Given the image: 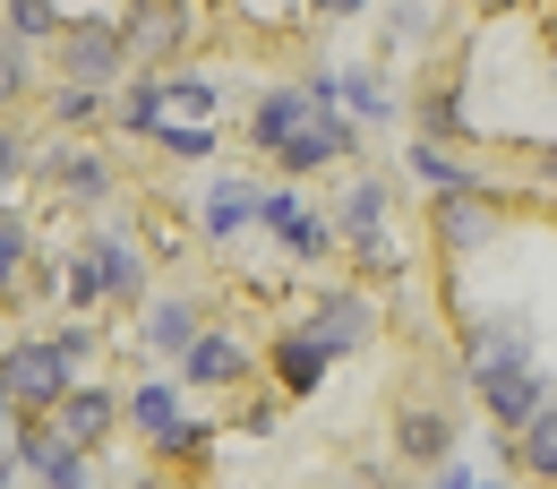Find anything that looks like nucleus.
I'll return each mask as SVG.
<instances>
[{
	"mask_svg": "<svg viewBox=\"0 0 557 489\" xmlns=\"http://www.w3.org/2000/svg\"><path fill=\"white\" fill-rule=\"evenodd\" d=\"M52 44H61V77H70V86H95V95H103V86L121 77V61H129L121 17H70Z\"/></svg>",
	"mask_w": 557,
	"mask_h": 489,
	"instance_id": "obj_1",
	"label": "nucleus"
},
{
	"mask_svg": "<svg viewBox=\"0 0 557 489\" xmlns=\"http://www.w3.org/2000/svg\"><path fill=\"white\" fill-rule=\"evenodd\" d=\"M351 146H360V138H351V121L335 112V103L309 95V103L292 112V130L275 138V155H283V172H318V163H335V155H351Z\"/></svg>",
	"mask_w": 557,
	"mask_h": 489,
	"instance_id": "obj_2",
	"label": "nucleus"
},
{
	"mask_svg": "<svg viewBox=\"0 0 557 489\" xmlns=\"http://www.w3.org/2000/svg\"><path fill=\"white\" fill-rule=\"evenodd\" d=\"M0 360H9V395H17L26 413H52V404L70 395V352H61V344L26 335V344H9Z\"/></svg>",
	"mask_w": 557,
	"mask_h": 489,
	"instance_id": "obj_3",
	"label": "nucleus"
},
{
	"mask_svg": "<svg viewBox=\"0 0 557 489\" xmlns=\"http://www.w3.org/2000/svg\"><path fill=\"white\" fill-rule=\"evenodd\" d=\"M472 387H481V404L506 420V429H523V420L549 404V387H541L532 360H472Z\"/></svg>",
	"mask_w": 557,
	"mask_h": 489,
	"instance_id": "obj_4",
	"label": "nucleus"
},
{
	"mask_svg": "<svg viewBox=\"0 0 557 489\" xmlns=\"http://www.w3.org/2000/svg\"><path fill=\"white\" fill-rule=\"evenodd\" d=\"M189 17H198L189 0H138V9L121 17V44H129L138 61H163V52L189 44Z\"/></svg>",
	"mask_w": 557,
	"mask_h": 489,
	"instance_id": "obj_5",
	"label": "nucleus"
},
{
	"mask_svg": "<svg viewBox=\"0 0 557 489\" xmlns=\"http://www.w3.org/2000/svg\"><path fill=\"white\" fill-rule=\"evenodd\" d=\"M112 413H121V404H112L103 387H70V395H61L44 420H52L70 447H103V438H112Z\"/></svg>",
	"mask_w": 557,
	"mask_h": 489,
	"instance_id": "obj_6",
	"label": "nucleus"
},
{
	"mask_svg": "<svg viewBox=\"0 0 557 489\" xmlns=\"http://www.w3.org/2000/svg\"><path fill=\"white\" fill-rule=\"evenodd\" d=\"M369 327H377V318H369V301H360V292H326V301H318V318H309V335H318L326 352H360V344H369Z\"/></svg>",
	"mask_w": 557,
	"mask_h": 489,
	"instance_id": "obj_7",
	"label": "nucleus"
},
{
	"mask_svg": "<svg viewBox=\"0 0 557 489\" xmlns=\"http://www.w3.org/2000/svg\"><path fill=\"white\" fill-rule=\"evenodd\" d=\"M181 369H189V387H240L249 378V352L232 344V335H189V352H181Z\"/></svg>",
	"mask_w": 557,
	"mask_h": 489,
	"instance_id": "obj_8",
	"label": "nucleus"
},
{
	"mask_svg": "<svg viewBox=\"0 0 557 489\" xmlns=\"http://www.w3.org/2000/svg\"><path fill=\"white\" fill-rule=\"evenodd\" d=\"M258 223L267 232H283V249H300V258H326V223L300 207L292 190H275V198H258Z\"/></svg>",
	"mask_w": 557,
	"mask_h": 489,
	"instance_id": "obj_9",
	"label": "nucleus"
},
{
	"mask_svg": "<svg viewBox=\"0 0 557 489\" xmlns=\"http://www.w3.org/2000/svg\"><path fill=\"white\" fill-rule=\"evenodd\" d=\"M488 232H497V215H488L472 190H446V207H437V241H446V249H481Z\"/></svg>",
	"mask_w": 557,
	"mask_h": 489,
	"instance_id": "obj_10",
	"label": "nucleus"
},
{
	"mask_svg": "<svg viewBox=\"0 0 557 489\" xmlns=\"http://www.w3.org/2000/svg\"><path fill=\"white\" fill-rule=\"evenodd\" d=\"M326 360H335V352L318 344V335H283L275 344V378L292 387V395H318V387H326Z\"/></svg>",
	"mask_w": 557,
	"mask_h": 489,
	"instance_id": "obj_11",
	"label": "nucleus"
},
{
	"mask_svg": "<svg viewBox=\"0 0 557 489\" xmlns=\"http://www.w3.org/2000/svg\"><path fill=\"white\" fill-rule=\"evenodd\" d=\"M395 455L446 464V455H455V420H446V413H404V420H395Z\"/></svg>",
	"mask_w": 557,
	"mask_h": 489,
	"instance_id": "obj_12",
	"label": "nucleus"
},
{
	"mask_svg": "<svg viewBox=\"0 0 557 489\" xmlns=\"http://www.w3.org/2000/svg\"><path fill=\"white\" fill-rule=\"evenodd\" d=\"M86 258H95V283H103L112 301H146V258H138V249H121V241H95Z\"/></svg>",
	"mask_w": 557,
	"mask_h": 489,
	"instance_id": "obj_13",
	"label": "nucleus"
},
{
	"mask_svg": "<svg viewBox=\"0 0 557 489\" xmlns=\"http://www.w3.org/2000/svg\"><path fill=\"white\" fill-rule=\"evenodd\" d=\"M189 335H198V309H189V301L146 309V344H154V352H172V360H181V352H189Z\"/></svg>",
	"mask_w": 557,
	"mask_h": 489,
	"instance_id": "obj_14",
	"label": "nucleus"
},
{
	"mask_svg": "<svg viewBox=\"0 0 557 489\" xmlns=\"http://www.w3.org/2000/svg\"><path fill=\"white\" fill-rule=\"evenodd\" d=\"M61 455H70V438H61V429H44V420H26V429H17V464H26L35 481H52V473H61Z\"/></svg>",
	"mask_w": 557,
	"mask_h": 489,
	"instance_id": "obj_15",
	"label": "nucleus"
},
{
	"mask_svg": "<svg viewBox=\"0 0 557 489\" xmlns=\"http://www.w3.org/2000/svg\"><path fill=\"white\" fill-rule=\"evenodd\" d=\"M249 215H258V181H223V190L207 198V232L223 241V232H240Z\"/></svg>",
	"mask_w": 557,
	"mask_h": 489,
	"instance_id": "obj_16",
	"label": "nucleus"
},
{
	"mask_svg": "<svg viewBox=\"0 0 557 489\" xmlns=\"http://www.w3.org/2000/svg\"><path fill=\"white\" fill-rule=\"evenodd\" d=\"M515 447H523V464H532V473H549V481H557V404H541V413L523 420V429H515Z\"/></svg>",
	"mask_w": 557,
	"mask_h": 489,
	"instance_id": "obj_17",
	"label": "nucleus"
},
{
	"mask_svg": "<svg viewBox=\"0 0 557 489\" xmlns=\"http://www.w3.org/2000/svg\"><path fill=\"white\" fill-rule=\"evenodd\" d=\"M121 130H138V138L163 130V86H154V77H129V86H121Z\"/></svg>",
	"mask_w": 557,
	"mask_h": 489,
	"instance_id": "obj_18",
	"label": "nucleus"
},
{
	"mask_svg": "<svg viewBox=\"0 0 557 489\" xmlns=\"http://www.w3.org/2000/svg\"><path fill=\"white\" fill-rule=\"evenodd\" d=\"M163 86V112L172 121H207L214 112V77H154Z\"/></svg>",
	"mask_w": 557,
	"mask_h": 489,
	"instance_id": "obj_19",
	"label": "nucleus"
},
{
	"mask_svg": "<svg viewBox=\"0 0 557 489\" xmlns=\"http://www.w3.org/2000/svg\"><path fill=\"white\" fill-rule=\"evenodd\" d=\"M70 17H61V0H9V35L17 44H44V35H61Z\"/></svg>",
	"mask_w": 557,
	"mask_h": 489,
	"instance_id": "obj_20",
	"label": "nucleus"
},
{
	"mask_svg": "<svg viewBox=\"0 0 557 489\" xmlns=\"http://www.w3.org/2000/svg\"><path fill=\"white\" fill-rule=\"evenodd\" d=\"M154 138H163V155H181V163H198V155H214V130H207V121H163Z\"/></svg>",
	"mask_w": 557,
	"mask_h": 489,
	"instance_id": "obj_21",
	"label": "nucleus"
},
{
	"mask_svg": "<svg viewBox=\"0 0 557 489\" xmlns=\"http://www.w3.org/2000/svg\"><path fill=\"white\" fill-rule=\"evenodd\" d=\"M377 223H386V181H360L344 198V232H377Z\"/></svg>",
	"mask_w": 557,
	"mask_h": 489,
	"instance_id": "obj_22",
	"label": "nucleus"
},
{
	"mask_svg": "<svg viewBox=\"0 0 557 489\" xmlns=\"http://www.w3.org/2000/svg\"><path fill=\"white\" fill-rule=\"evenodd\" d=\"M300 103H309V86H300V95H292V86H283V95H267V103H258V146H275L283 130H292V112H300Z\"/></svg>",
	"mask_w": 557,
	"mask_h": 489,
	"instance_id": "obj_23",
	"label": "nucleus"
},
{
	"mask_svg": "<svg viewBox=\"0 0 557 489\" xmlns=\"http://www.w3.org/2000/svg\"><path fill=\"white\" fill-rule=\"evenodd\" d=\"M335 86H344V95H351V103H360V112H369V121H386V112H395V95H386V86H377V77H369V70L335 77Z\"/></svg>",
	"mask_w": 557,
	"mask_h": 489,
	"instance_id": "obj_24",
	"label": "nucleus"
},
{
	"mask_svg": "<svg viewBox=\"0 0 557 489\" xmlns=\"http://www.w3.org/2000/svg\"><path fill=\"white\" fill-rule=\"evenodd\" d=\"M95 112H103V95H95V86H61V95H52V121H61V130L95 121Z\"/></svg>",
	"mask_w": 557,
	"mask_h": 489,
	"instance_id": "obj_25",
	"label": "nucleus"
},
{
	"mask_svg": "<svg viewBox=\"0 0 557 489\" xmlns=\"http://www.w3.org/2000/svg\"><path fill=\"white\" fill-rule=\"evenodd\" d=\"M129 413H138V429H163V420H181V404H172V387H138Z\"/></svg>",
	"mask_w": 557,
	"mask_h": 489,
	"instance_id": "obj_26",
	"label": "nucleus"
},
{
	"mask_svg": "<svg viewBox=\"0 0 557 489\" xmlns=\"http://www.w3.org/2000/svg\"><path fill=\"white\" fill-rule=\"evenodd\" d=\"M44 489H103V473L86 464V447H70V455H61V473H52Z\"/></svg>",
	"mask_w": 557,
	"mask_h": 489,
	"instance_id": "obj_27",
	"label": "nucleus"
},
{
	"mask_svg": "<svg viewBox=\"0 0 557 489\" xmlns=\"http://www.w3.org/2000/svg\"><path fill=\"white\" fill-rule=\"evenodd\" d=\"M154 447H163V455H181V447H207V420H163V429H154Z\"/></svg>",
	"mask_w": 557,
	"mask_h": 489,
	"instance_id": "obj_28",
	"label": "nucleus"
},
{
	"mask_svg": "<svg viewBox=\"0 0 557 489\" xmlns=\"http://www.w3.org/2000/svg\"><path fill=\"white\" fill-rule=\"evenodd\" d=\"M17 95H26V52L0 44V103H17Z\"/></svg>",
	"mask_w": 557,
	"mask_h": 489,
	"instance_id": "obj_29",
	"label": "nucleus"
},
{
	"mask_svg": "<svg viewBox=\"0 0 557 489\" xmlns=\"http://www.w3.org/2000/svg\"><path fill=\"white\" fill-rule=\"evenodd\" d=\"M26 163H35V146L17 138V130H0V181H17V172H26Z\"/></svg>",
	"mask_w": 557,
	"mask_h": 489,
	"instance_id": "obj_30",
	"label": "nucleus"
},
{
	"mask_svg": "<svg viewBox=\"0 0 557 489\" xmlns=\"http://www.w3.org/2000/svg\"><path fill=\"white\" fill-rule=\"evenodd\" d=\"M17 258H26V241H17V215H0V283L17 276Z\"/></svg>",
	"mask_w": 557,
	"mask_h": 489,
	"instance_id": "obj_31",
	"label": "nucleus"
},
{
	"mask_svg": "<svg viewBox=\"0 0 557 489\" xmlns=\"http://www.w3.org/2000/svg\"><path fill=\"white\" fill-rule=\"evenodd\" d=\"M61 292H70V301H103V283H95V258H77V267H70V283H61Z\"/></svg>",
	"mask_w": 557,
	"mask_h": 489,
	"instance_id": "obj_32",
	"label": "nucleus"
},
{
	"mask_svg": "<svg viewBox=\"0 0 557 489\" xmlns=\"http://www.w3.org/2000/svg\"><path fill=\"white\" fill-rule=\"evenodd\" d=\"M318 9H326V17H360L369 0H318Z\"/></svg>",
	"mask_w": 557,
	"mask_h": 489,
	"instance_id": "obj_33",
	"label": "nucleus"
},
{
	"mask_svg": "<svg viewBox=\"0 0 557 489\" xmlns=\"http://www.w3.org/2000/svg\"><path fill=\"white\" fill-rule=\"evenodd\" d=\"M17 473H26V464H17V455H0V489H17Z\"/></svg>",
	"mask_w": 557,
	"mask_h": 489,
	"instance_id": "obj_34",
	"label": "nucleus"
},
{
	"mask_svg": "<svg viewBox=\"0 0 557 489\" xmlns=\"http://www.w3.org/2000/svg\"><path fill=\"white\" fill-rule=\"evenodd\" d=\"M437 489H481V481L472 473H437Z\"/></svg>",
	"mask_w": 557,
	"mask_h": 489,
	"instance_id": "obj_35",
	"label": "nucleus"
},
{
	"mask_svg": "<svg viewBox=\"0 0 557 489\" xmlns=\"http://www.w3.org/2000/svg\"><path fill=\"white\" fill-rule=\"evenodd\" d=\"M138 489H172V481H163V473H146V481H138Z\"/></svg>",
	"mask_w": 557,
	"mask_h": 489,
	"instance_id": "obj_36",
	"label": "nucleus"
},
{
	"mask_svg": "<svg viewBox=\"0 0 557 489\" xmlns=\"http://www.w3.org/2000/svg\"><path fill=\"white\" fill-rule=\"evenodd\" d=\"M549 44H557V17H549Z\"/></svg>",
	"mask_w": 557,
	"mask_h": 489,
	"instance_id": "obj_37",
	"label": "nucleus"
},
{
	"mask_svg": "<svg viewBox=\"0 0 557 489\" xmlns=\"http://www.w3.org/2000/svg\"><path fill=\"white\" fill-rule=\"evenodd\" d=\"M326 489H351V481H326Z\"/></svg>",
	"mask_w": 557,
	"mask_h": 489,
	"instance_id": "obj_38",
	"label": "nucleus"
}]
</instances>
